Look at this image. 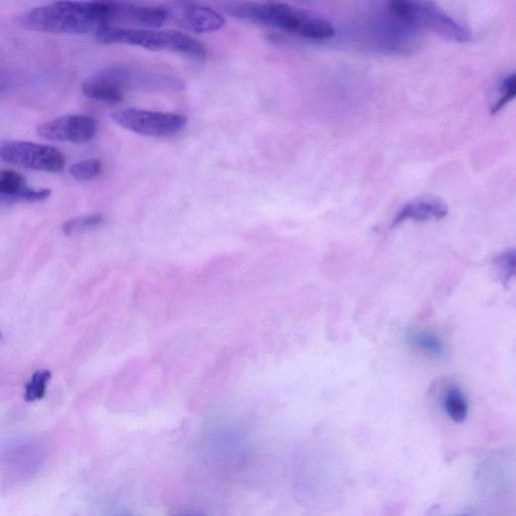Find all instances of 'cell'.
<instances>
[{
	"instance_id": "obj_1",
	"label": "cell",
	"mask_w": 516,
	"mask_h": 516,
	"mask_svg": "<svg viewBox=\"0 0 516 516\" xmlns=\"http://www.w3.org/2000/svg\"><path fill=\"white\" fill-rule=\"evenodd\" d=\"M16 22L20 27L35 32L96 34L103 29L116 28L115 3H53L19 15Z\"/></svg>"
},
{
	"instance_id": "obj_2",
	"label": "cell",
	"mask_w": 516,
	"mask_h": 516,
	"mask_svg": "<svg viewBox=\"0 0 516 516\" xmlns=\"http://www.w3.org/2000/svg\"><path fill=\"white\" fill-rule=\"evenodd\" d=\"M224 11L234 19L310 40H329L335 36L332 24L324 18L282 3H233L226 5Z\"/></svg>"
},
{
	"instance_id": "obj_3",
	"label": "cell",
	"mask_w": 516,
	"mask_h": 516,
	"mask_svg": "<svg viewBox=\"0 0 516 516\" xmlns=\"http://www.w3.org/2000/svg\"><path fill=\"white\" fill-rule=\"evenodd\" d=\"M95 38L99 43L106 45L136 46L150 51L180 53L195 59L207 56V48L202 43L177 31L108 28L97 32Z\"/></svg>"
},
{
	"instance_id": "obj_4",
	"label": "cell",
	"mask_w": 516,
	"mask_h": 516,
	"mask_svg": "<svg viewBox=\"0 0 516 516\" xmlns=\"http://www.w3.org/2000/svg\"><path fill=\"white\" fill-rule=\"evenodd\" d=\"M387 13L418 32H429L442 39L466 43L471 32L432 3L394 0L387 4Z\"/></svg>"
},
{
	"instance_id": "obj_5",
	"label": "cell",
	"mask_w": 516,
	"mask_h": 516,
	"mask_svg": "<svg viewBox=\"0 0 516 516\" xmlns=\"http://www.w3.org/2000/svg\"><path fill=\"white\" fill-rule=\"evenodd\" d=\"M112 78L123 90H137L151 93H178L186 88L179 76L148 66L119 64L101 71Z\"/></svg>"
},
{
	"instance_id": "obj_6",
	"label": "cell",
	"mask_w": 516,
	"mask_h": 516,
	"mask_svg": "<svg viewBox=\"0 0 516 516\" xmlns=\"http://www.w3.org/2000/svg\"><path fill=\"white\" fill-rule=\"evenodd\" d=\"M111 118L129 132L152 138L175 136L187 125V118L184 115L138 108L114 111L111 113Z\"/></svg>"
},
{
	"instance_id": "obj_7",
	"label": "cell",
	"mask_w": 516,
	"mask_h": 516,
	"mask_svg": "<svg viewBox=\"0 0 516 516\" xmlns=\"http://www.w3.org/2000/svg\"><path fill=\"white\" fill-rule=\"evenodd\" d=\"M0 157L5 163L45 173H60L66 164L58 149L24 141L3 142Z\"/></svg>"
},
{
	"instance_id": "obj_8",
	"label": "cell",
	"mask_w": 516,
	"mask_h": 516,
	"mask_svg": "<svg viewBox=\"0 0 516 516\" xmlns=\"http://www.w3.org/2000/svg\"><path fill=\"white\" fill-rule=\"evenodd\" d=\"M97 132L96 120L88 115H64L37 127L40 137L52 141L71 144H85L91 141Z\"/></svg>"
},
{
	"instance_id": "obj_9",
	"label": "cell",
	"mask_w": 516,
	"mask_h": 516,
	"mask_svg": "<svg viewBox=\"0 0 516 516\" xmlns=\"http://www.w3.org/2000/svg\"><path fill=\"white\" fill-rule=\"evenodd\" d=\"M168 11L170 19L173 18L182 28L196 34L216 32L225 26L224 18L209 7L178 3L168 8Z\"/></svg>"
},
{
	"instance_id": "obj_10",
	"label": "cell",
	"mask_w": 516,
	"mask_h": 516,
	"mask_svg": "<svg viewBox=\"0 0 516 516\" xmlns=\"http://www.w3.org/2000/svg\"><path fill=\"white\" fill-rule=\"evenodd\" d=\"M447 214L448 207L443 201L434 197H421L401 208L394 218L393 227L406 221L439 220Z\"/></svg>"
},
{
	"instance_id": "obj_11",
	"label": "cell",
	"mask_w": 516,
	"mask_h": 516,
	"mask_svg": "<svg viewBox=\"0 0 516 516\" xmlns=\"http://www.w3.org/2000/svg\"><path fill=\"white\" fill-rule=\"evenodd\" d=\"M81 89L87 98L107 104H119L124 97V90L112 78L102 72L86 79Z\"/></svg>"
},
{
	"instance_id": "obj_12",
	"label": "cell",
	"mask_w": 516,
	"mask_h": 516,
	"mask_svg": "<svg viewBox=\"0 0 516 516\" xmlns=\"http://www.w3.org/2000/svg\"><path fill=\"white\" fill-rule=\"evenodd\" d=\"M444 409L448 417L455 423L461 424L468 416V402L458 386H451L445 394L443 401Z\"/></svg>"
},
{
	"instance_id": "obj_13",
	"label": "cell",
	"mask_w": 516,
	"mask_h": 516,
	"mask_svg": "<svg viewBox=\"0 0 516 516\" xmlns=\"http://www.w3.org/2000/svg\"><path fill=\"white\" fill-rule=\"evenodd\" d=\"M25 178L13 170L0 173V194L4 202L13 203L27 189Z\"/></svg>"
},
{
	"instance_id": "obj_14",
	"label": "cell",
	"mask_w": 516,
	"mask_h": 516,
	"mask_svg": "<svg viewBox=\"0 0 516 516\" xmlns=\"http://www.w3.org/2000/svg\"><path fill=\"white\" fill-rule=\"evenodd\" d=\"M409 342L430 357L440 358L445 352L442 341L437 336L426 331H413L409 335Z\"/></svg>"
},
{
	"instance_id": "obj_15",
	"label": "cell",
	"mask_w": 516,
	"mask_h": 516,
	"mask_svg": "<svg viewBox=\"0 0 516 516\" xmlns=\"http://www.w3.org/2000/svg\"><path fill=\"white\" fill-rule=\"evenodd\" d=\"M51 377L52 373L46 369L35 372L26 384V401L33 403L42 400L46 396L47 386Z\"/></svg>"
},
{
	"instance_id": "obj_16",
	"label": "cell",
	"mask_w": 516,
	"mask_h": 516,
	"mask_svg": "<svg viewBox=\"0 0 516 516\" xmlns=\"http://www.w3.org/2000/svg\"><path fill=\"white\" fill-rule=\"evenodd\" d=\"M495 266L503 284L516 278V248L502 252L496 257Z\"/></svg>"
},
{
	"instance_id": "obj_17",
	"label": "cell",
	"mask_w": 516,
	"mask_h": 516,
	"mask_svg": "<svg viewBox=\"0 0 516 516\" xmlns=\"http://www.w3.org/2000/svg\"><path fill=\"white\" fill-rule=\"evenodd\" d=\"M102 172V164L97 159L78 162L70 168V175L81 182L97 178Z\"/></svg>"
},
{
	"instance_id": "obj_18",
	"label": "cell",
	"mask_w": 516,
	"mask_h": 516,
	"mask_svg": "<svg viewBox=\"0 0 516 516\" xmlns=\"http://www.w3.org/2000/svg\"><path fill=\"white\" fill-rule=\"evenodd\" d=\"M499 92L498 99L491 109L493 113L499 112L507 104L516 99V73H513L503 80Z\"/></svg>"
},
{
	"instance_id": "obj_19",
	"label": "cell",
	"mask_w": 516,
	"mask_h": 516,
	"mask_svg": "<svg viewBox=\"0 0 516 516\" xmlns=\"http://www.w3.org/2000/svg\"><path fill=\"white\" fill-rule=\"evenodd\" d=\"M103 222V216L100 214H91L77 217L67 221L63 225V231L66 234H72L82 230H87L100 225Z\"/></svg>"
}]
</instances>
